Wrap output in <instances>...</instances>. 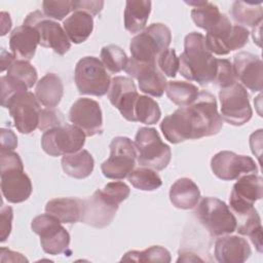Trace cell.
Returning a JSON list of instances; mask_svg holds the SVG:
<instances>
[{
    "mask_svg": "<svg viewBox=\"0 0 263 263\" xmlns=\"http://www.w3.org/2000/svg\"><path fill=\"white\" fill-rule=\"evenodd\" d=\"M121 261H135V262H171L170 252L160 247L153 246L144 251H129L121 259Z\"/></svg>",
    "mask_w": 263,
    "mask_h": 263,
    "instance_id": "8d00e7d4",
    "label": "cell"
},
{
    "mask_svg": "<svg viewBox=\"0 0 263 263\" xmlns=\"http://www.w3.org/2000/svg\"><path fill=\"white\" fill-rule=\"evenodd\" d=\"M39 44V34L35 28L22 25L12 30L9 37V46L12 54L20 60L30 61Z\"/></svg>",
    "mask_w": 263,
    "mask_h": 263,
    "instance_id": "603a6c76",
    "label": "cell"
},
{
    "mask_svg": "<svg viewBox=\"0 0 263 263\" xmlns=\"http://www.w3.org/2000/svg\"><path fill=\"white\" fill-rule=\"evenodd\" d=\"M42 7L43 13L48 18L62 21L73 10V1H43Z\"/></svg>",
    "mask_w": 263,
    "mask_h": 263,
    "instance_id": "f35d334b",
    "label": "cell"
},
{
    "mask_svg": "<svg viewBox=\"0 0 263 263\" xmlns=\"http://www.w3.org/2000/svg\"><path fill=\"white\" fill-rule=\"evenodd\" d=\"M1 191L4 198L11 203L27 200L32 193V183L24 172L21 157L13 151L0 152Z\"/></svg>",
    "mask_w": 263,
    "mask_h": 263,
    "instance_id": "277c9868",
    "label": "cell"
},
{
    "mask_svg": "<svg viewBox=\"0 0 263 263\" xmlns=\"http://www.w3.org/2000/svg\"><path fill=\"white\" fill-rule=\"evenodd\" d=\"M200 191L197 185L189 178L177 180L170 189V200L178 209L189 210L197 205Z\"/></svg>",
    "mask_w": 263,
    "mask_h": 263,
    "instance_id": "d4e9b609",
    "label": "cell"
},
{
    "mask_svg": "<svg viewBox=\"0 0 263 263\" xmlns=\"http://www.w3.org/2000/svg\"><path fill=\"white\" fill-rule=\"evenodd\" d=\"M139 97L133 79L124 76H116L111 80L108 98L120 114L128 121L135 122L134 108Z\"/></svg>",
    "mask_w": 263,
    "mask_h": 263,
    "instance_id": "ffe728a7",
    "label": "cell"
},
{
    "mask_svg": "<svg viewBox=\"0 0 263 263\" xmlns=\"http://www.w3.org/2000/svg\"><path fill=\"white\" fill-rule=\"evenodd\" d=\"M127 179L135 188L144 191H153L162 184L160 177L154 170L144 166L133 170L127 175Z\"/></svg>",
    "mask_w": 263,
    "mask_h": 263,
    "instance_id": "e575fe53",
    "label": "cell"
},
{
    "mask_svg": "<svg viewBox=\"0 0 263 263\" xmlns=\"http://www.w3.org/2000/svg\"><path fill=\"white\" fill-rule=\"evenodd\" d=\"M6 77L17 86L28 90L37 82V71L25 60H15L7 69Z\"/></svg>",
    "mask_w": 263,
    "mask_h": 263,
    "instance_id": "d6a6232c",
    "label": "cell"
},
{
    "mask_svg": "<svg viewBox=\"0 0 263 263\" xmlns=\"http://www.w3.org/2000/svg\"><path fill=\"white\" fill-rule=\"evenodd\" d=\"M250 32L239 25H232L223 14L221 21L212 30L208 31L205 42L209 50L218 55H225L232 50L243 47L249 39Z\"/></svg>",
    "mask_w": 263,
    "mask_h": 263,
    "instance_id": "9c48e42d",
    "label": "cell"
},
{
    "mask_svg": "<svg viewBox=\"0 0 263 263\" xmlns=\"http://www.w3.org/2000/svg\"><path fill=\"white\" fill-rule=\"evenodd\" d=\"M69 120L79 127L86 137H92L103 132V116L97 101L81 98L70 108Z\"/></svg>",
    "mask_w": 263,
    "mask_h": 263,
    "instance_id": "d6986e66",
    "label": "cell"
},
{
    "mask_svg": "<svg viewBox=\"0 0 263 263\" xmlns=\"http://www.w3.org/2000/svg\"><path fill=\"white\" fill-rule=\"evenodd\" d=\"M129 187L123 182H110L103 189L82 200L81 222L96 227L104 228L113 221L119 204L129 195Z\"/></svg>",
    "mask_w": 263,
    "mask_h": 263,
    "instance_id": "3957f363",
    "label": "cell"
},
{
    "mask_svg": "<svg viewBox=\"0 0 263 263\" xmlns=\"http://www.w3.org/2000/svg\"><path fill=\"white\" fill-rule=\"evenodd\" d=\"M64 93V86L61 78L53 73H47L36 85L35 96L38 102L46 108L57 107Z\"/></svg>",
    "mask_w": 263,
    "mask_h": 263,
    "instance_id": "484cf974",
    "label": "cell"
},
{
    "mask_svg": "<svg viewBox=\"0 0 263 263\" xmlns=\"http://www.w3.org/2000/svg\"><path fill=\"white\" fill-rule=\"evenodd\" d=\"M151 11V1L129 0L125 3L124 28L132 34L144 30Z\"/></svg>",
    "mask_w": 263,
    "mask_h": 263,
    "instance_id": "83f0119b",
    "label": "cell"
},
{
    "mask_svg": "<svg viewBox=\"0 0 263 263\" xmlns=\"http://www.w3.org/2000/svg\"><path fill=\"white\" fill-rule=\"evenodd\" d=\"M63 28L69 40L79 44L90 36L93 30V20L89 13L77 10L63 22Z\"/></svg>",
    "mask_w": 263,
    "mask_h": 263,
    "instance_id": "4316f807",
    "label": "cell"
},
{
    "mask_svg": "<svg viewBox=\"0 0 263 263\" xmlns=\"http://www.w3.org/2000/svg\"><path fill=\"white\" fill-rule=\"evenodd\" d=\"M172 33L163 24H152L135 36L129 44L132 58L141 63H155L158 57L168 48Z\"/></svg>",
    "mask_w": 263,
    "mask_h": 263,
    "instance_id": "5b68a950",
    "label": "cell"
},
{
    "mask_svg": "<svg viewBox=\"0 0 263 263\" xmlns=\"http://www.w3.org/2000/svg\"><path fill=\"white\" fill-rule=\"evenodd\" d=\"M196 217L213 236L230 234L236 229V219L229 206L216 197H204L200 200Z\"/></svg>",
    "mask_w": 263,
    "mask_h": 263,
    "instance_id": "52a82bcc",
    "label": "cell"
},
{
    "mask_svg": "<svg viewBox=\"0 0 263 263\" xmlns=\"http://www.w3.org/2000/svg\"><path fill=\"white\" fill-rule=\"evenodd\" d=\"M233 69L236 78L250 90H262L263 64L259 57L246 51L238 52L233 59Z\"/></svg>",
    "mask_w": 263,
    "mask_h": 263,
    "instance_id": "44dd1931",
    "label": "cell"
},
{
    "mask_svg": "<svg viewBox=\"0 0 263 263\" xmlns=\"http://www.w3.org/2000/svg\"><path fill=\"white\" fill-rule=\"evenodd\" d=\"M237 82V78L233 69V65L225 59H217V73L213 83L221 88L227 87Z\"/></svg>",
    "mask_w": 263,
    "mask_h": 263,
    "instance_id": "74e56055",
    "label": "cell"
},
{
    "mask_svg": "<svg viewBox=\"0 0 263 263\" xmlns=\"http://www.w3.org/2000/svg\"><path fill=\"white\" fill-rule=\"evenodd\" d=\"M17 146V138L11 129L1 128V151H13Z\"/></svg>",
    "mask_w": 263,
    "mask_h": 263,
    "instance_id": "ee69618b",
    "label": "cell"
},
{
    "mask_svg": "<svg viewBox=\"0 0 263 263\" xmlns=\"http://www.w3.org/2000/svg\"><path fill=\"white\" fill-rule=\"evenodd\" d=\"M137 160L141 166L162 171L171 161L172 151L152 127H141L135 138Z\"/></svg>",
    "mask_w": 263,
    "mask_h": 263,
    "instance_id": "8992f818",
    "label": "cell"
},
{
    "mask_svg": "<svg viewBox=\"0 0 263 263\" xmlns=\"http://www.w3.org/2000/svg\"><path fill=\"white\" fill-rule=\"evenodd\" d=\"M15 57L12 53L7 52L6 50L2 49L1 51V71L3 72L5 69H8L10 65L15 61Z\"/></svg>",
    "mask_w": 263,
    "mask_h": 263,
    "instance_id": "f6af8a7d",
    "label": "cell"
},
{
    "mask_svg": "<svg viewBox=\"0 0 263 263\" xmlns=\"http://www.w3.org/2000/svg\"><path fill=\"white\" fill-rule=\"evenodd\" d=\"M157 67L160 72L167 77L174 78L179 70V58L175 49L167 48L157 59Z\"/></svg>",
    "mask_w": 263,
    "mask_h": 263,
    "instance_id": "ab89813d",
    "label": "cell"
},
{
    "mask_svg": "<svg viewBox=\"0 0 263 263\" xmlns=\"http://www.w3.org/2000/svg\"><path fill=\"white\" fill-rule=\"evenodd\" d=\"M252 254L247 239L236 235H226L215 242V258L220 263H242Z\"/></svg>",
    "mask_w": 263,
    "mask_h": 263,
    "instance_id": "7402d4cb",
    "label": "cell"
},
{
    "mask_svg": "<svg viewBox=\"0 0 263 263\" xmlns=\"http://www.w3.org/2000/svg\"><path fill=\"white\" fill-rule=\"evenodd\" d=\"M179 71L183 77L200 85L214 82L217 59L209 50L202 34L192 32L185 37L184 51L179 57Z\"/></svg>",
    "mask_w": 263,
    "mask_h": 263,
    "instance_id": "7a4b0ae2",
    "label": "cell"
},
{
    "mask_svg": "<svg viewBox=\"0 0 263 263\" xmlns=\"http://www.w3.org/2000/svg\"><path fill=\"white\" fill-rule=\"evenodd\" d=\"M231 15L236 23L247 27L254 28L260 23H262V16H263L262 4L235 1L232 4Z\"/></svg>",
    "mask_w": 263,
    "mask_h": 263,
    "instance_id": "4dcf8cb0",
    "label": "cell"
},
{
    "mask_svg": "<svg viewBox=\"0 0 263 263\" xmlns=\"http://www.w3.org/2000/svg\"><path fill=\"white\" fill-rule=\"evenodd\" d=\"M1 242L5 241L11 231V221H12V209L10 206L2 205L1 211Z\"/></svg>",
    "mask_w": 263,
    "mask_h": 263,
    "instance_id": "7bdbcfd3",
    "label": "cell"
},
{
    "mask_svg": "<svg viewBox=\"0 0 263 263\" xmlns=\"http://www.w3.org/2000/svg\"><path fill=\"white\" fill-rule=\"evenodd\" d=\"M263 196L262 178L255 173L240 176L233 186L229 203L234 216L243 214L254 208L255 201Z\"/></svg>",
    "mask_w": 263,
    "mask_h": 263,
    "instance_id": "2e32d148",
    "label": "cell"
},
{
    "mask_svg": "<svg viewBox=\"0 0 263 263\" xmlns=\"http://www.w3.org/2000/svg\"><path fill=\"white\" fill-rule=\"evenodd\" d=\"M110 156L101 170L103 175L112 180H121L134 170L137 158L135 144L126 137H116L110 143Z\"/></svg>",
    "mask_w": 263,
    "mask_h": 263,
    "instance_id": "7c38bea8",
    "label": "cell"
},
{
    "mask_svg": "<svg viewBox=\"0 0 263 263\" xmlns=\"http://www.w3.org/2000/svg\"><path fill=\"white\" fill-rule=\"evenodd\" d=\"M95 166L91 154L84 149L76 153L64 155L62 158V167L66 175L75 179H84L88 177Z\"/></svg>",
    "mask_w": 263,
    "mask_h": 263,
    "instance_id": "f1b7e54d",
    "label": "cell"
},
{
    "mask_svg": "<svg viewBox=\"0 0 263 263\" xmlns=\"http://www.w3.org/2000/svg\"><path fill=\"white\" fill-rule=\"evenodd\" d=\"M32 230L40 236L43 251L49 255L66 253L70 245V235L61 222L51 215L35 217L31 223Z\"/></svg>",
    "mask_w": 263,
    "mask_h": 263,
    "instance_id": "4fadbf2b",
    "label": "cell"
},
{
    "mask_svg": "<svg viewBox=\"0 0 263 263\" xmlns=\"http://www.w3.org/2000/svg\"><path fill=\"white\" fill-rule=\"evenodd\" d=\"M135 120L144 124H155L161 116L158 104L147 96H139L134 108Z\"/></svg>",
    "mask_w": 263,
    "mask_h": 263,
    "instance_id": "836d02e7",
    "label": "cell"
},
{
    "mask_svg": "<svg viewBox=\"0 0 263 263\" xmlns=\"http://www.w3.org/2000/svg\"><path fill=\"white\" fill-rule=\"evenodd\" d=\"M221 103V118L232 125H242L247 123L253 115L246 88L238 82L219 91Z\"/></svg>",
    "mask_w": 263,
    "mask_h": 263,
    "instance_id": "8fae6325",
    "label": "cell"
},
{
    "mask_svg": "<svg viewBox=\"0 0 263 263\" xmlns=\"http://www.w3.org/2000/svg\"><path fill=\"white\" fill-rule=\"evenodd\" d=\"M211 167L214 175L224 181L235 180L242 175L258 172L253 158L235 154L232 151H221L214 155L211 160Z\"/></svg>",
    "mask_w": 263,
    "mask_h": 263,
    "instance_id": "e0dca14e",
    "label": "cell"
},
{
    "mask_svg": "<svg viewBox=\"0 0 263 263\" xmlns=\"http://www.w3.org/2000/svg\"><path fill=\"white\" fill-rule=\"evenodd\" d=\"M63 124H65L64 117L59 110H55L54 108L41 109L38 125V128L40 130H47L57 126H61Z\"/></svg>",
    "mask_w": 263,
    "mask_h": 263,
    "instance_id": "60d3db41",
    "label": "cell"
},
{
    "mask_svg": "<svg viewBox=\"0 0 263 263\" xmlns=\"http://www.w3.org/2000/svg\"><path fill=\"white\" fill-rule=\"evenodd\" d=\"M101 60L104 67L111 73H119L124 70L128 61L124 50L114 44L102 48Z\"/></svg>",
    "mask_w": 263,
    "mask_h": 263,
    "instance_id": "d590c367",
    "label": "cell"
},
{
    "mask_svg": "<svg viewBox=\"0 0 263 263\" xmlns=\"http://www.w3.org/2000/svg\"><path fill=\"white\" fill-rule=\"evenodd\" d=\"M103 1H73V11H84L90 15H97L103 9Z\"/></svg>",
    "mask_w": 263,
    "mask_h": 263,
    "instance_id": "b9f144b4",
    "label": "cell"
},
{
    "mask_svg": "<svg viewBox=\"0 0 263 263\" xmlns=\"http://www.w3.org/2000/svg\"><path fill=\"white\" fill-rule=\"evenodd\" d=\"M165 92L174 104L179 107H187L197 99L199 89L190 82L172 80L167 81Z\"/></svg>",
    "mask_w": 263,
    "mask_h": 263,
    "instance_id": "1f68e13d",
    "label": "cell"
},
{
    "mask_svg": "<svg viewBox=\"0 0 263 263\" xmlns=\"http://www.w3.org/2000/svg\"><path fill=\"white\" fill-rule=\"evenodd\" d=\"M222 126L223 119L218 113L217 101L205 90H201L191 105L180 107L160 123L163 136L173 144L216 135Z\"/></svg>",
    "mask_w": 263,
    "mask_h": 263,
    "instance_id": "6da1fadb",
    "label": "cell"
},
{
    "mask_svg": "<svg viewBox=\"0 0 263 263\" xmlns=\"http://www.w3.org/2000/svg\"><path fill=\"white\" fill-rule=\"evenodd\" d=\"M24 25L32 26L39 34V44L64 55L71 47L70 40L64 28L57 22L48 18L40 10H35L27 15Z\"/></svg>",
    "mask_w": 263,
    "mask_h": 263,
    "instance_id": "9a60e30c",
    "label": "cell"
},
{
    "mask_svg": "<svg viewBox=\"0 0 263 263\" xmlns=\"http://www.w3.org/2000/svg\"><path fill=\"white\" fill-rule=\"evenodd\" d=\"M186 3L193 7L191 10V17L194 24L206 32L218 25L223 16V13L220 12L218 6L211 2L189 1Z\"/></svg>",
    "mask_w": 263,
    "mask_h": 263,
    "instance_id": "f546056e",
    "label": "cell"
},
{
    "mask_svg": "<svg viewBox=\"0 0 263 263\" xmlns=\"http://www.w3.org/2000/svg\"><path fill=\"white\" fill-rule=\"evenodd\" d=\"M3 107L8 108L14 126L20 133L27 135L38 127L41 107L36 96L31 91H21L13 95Z\"/></svg>",
    "mask_w": 263,
    "mask_h": 263,
    "instance_id": "5bb4252c",
    "label": "cell"
},
{
    "mask_svg": "<svg viewBox=\"0 0 263 263\" xmlns=\"http://www.w3.org/2000/svg\"><path fill=\"white\" fill-rule=\"evenodd\" d=\"M85 134L74 124H63L43 133L41 147L50 156L76 153L85 143Z\"/></svg>",
    "mask_w": 263,
    "mask_h": 263,
    "instance_id": "30bf717a",
    "label": "cell"
},
{
    "mask_svg": "<svg viewBox=\"0 0 263 263\" xmlns=\"http://www.w3.org/2000/svg\"><path fill=\"white\" fill-rule=\"evenodd\" d=\"M74 79L81 95L102 97L109 91L111 85V79L106 68L95 57H84L78 61Z\"/></svg>",
    "mask_w": 263,
    "mask_h": 263,
    "instance_id": "ba28073f",
    "label": "cell"
},
{
    "mask_svg": "<svg viewBox=\"0 0 263 263\" xmlns=\"http://www.w3.org/2000/svg\"><path fill=\"white\" fill-rule=\"evenodd\" d=\"M45 212L61 223L73 224L81 221L82 200L72 197L54 198L46 203Z\"/></svg>",
    "mask_w": 263,
    "mask_h": 263,
    "instance_id": "cb8c5ba5",
    "label": "cell"
},
{
    "mask_svg": "<svg viewBox=\"0 0 263 263\" xmlns=\"http://www.w3.org/2000/svg\"><path fill=\"white\" fill-rule=\"evenodd\" d=\"M124 70L138 80L140 90L144 93L156 98L163 95L167 81L155 63H141L130 58Z\"/></svg>",
    "mask_w": 263,
    "mask_h": 263,
    "instance_id": "ac0fdd59",
    "label": "cell"
}]
</instances>
